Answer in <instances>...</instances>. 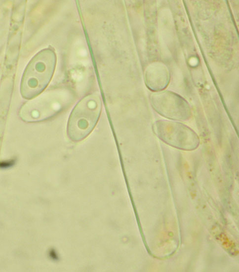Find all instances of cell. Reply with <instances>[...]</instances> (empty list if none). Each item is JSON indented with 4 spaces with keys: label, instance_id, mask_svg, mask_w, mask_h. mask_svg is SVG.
Listing matches in <instances>:
<instances>
[{
    "label": "cell",
    "instance_id": "cell-1",
    "mask_svg": "<svg viewBox=\"0 0 239 272\" xmlns=\"http://www.w3.org/2000/svg\"><path fill=\"white\" fill-rule=\"evenodd\" d=\"M56 64V55L52 48L38 52L30 61L23 73L20 86L22 97L35 98L47 87L53 77Z\"/></svg>",
    "mask_w": 239,
    "mask_h": 272
},
{
    "label": "cell",
    "instance_id": "cell-2",
    "mask_svg": "<svg viewBox=\"0 0 239 272\" xmlns=\"http://www.w3.org/2000/svg\"><path fill=\"white\" fill-rule=\"evenodd\" d=\"M102 108L100 96L96 94L82 98L74 107L68 119L67 133L72 141L85 138L94 129Z\"/></svg>",
    "mask_w": 239,
    "mask_h": 272
},
{
    "label": "cell",
    "instance_id": "cell-3",
    "mask_svg": "<svg viewBox=\"0 0 239 272\" xmlns=\"http://www.w3.org/2000/svg\"><path fill=\"white\" fill-rule=\"evenodd\" d=\"M152 129L159 139L174 148L192 151L199 145L200 139L197 134L179 121L159 120L154 122Z\"/></svg>",
    "mask_w": 239,
    "mask_h": 272
},
{
    "label": "cell",
    "instance_id": "cell-4",
    "mask_svg": "<svg viewBox=\"0 0 239 272\" xmlns=\"http://www.w3.org/2000/svg\"><path fill=\"white\" fill-rule=\"evenodd\" d=\"M150 101L154 110L170 120L185 121L192 116L191 107L181 96L169 91H161L151 94Z\"/></svg>",
    "mask_w": 239,
    "mask_h": 272
},
{
    "label": "cell",
    "instance_id": "cell-5",
    "mask_svg": "<svg viewBox=\"0 0 239 272\" xmlns=\"http://www.w3.org/2000/svg\"><path fill=\"white\" fill-rule=\"evenodd\" d=\"M56 91L50 92L24 104L19 116L24 121L36 122L45 120L56 114L62 107Z\"/></svg>",
    "mask_w": 239,
    "mask_h": 272
},
{
    "label": "cell",
    "instance_id": "cell-6",
    "mask_svg": "<svg viewBox=\"0 0 239 272\" xmlns=\"http://www.w3.org/2000/svg\"><path fill=\"white\" fill-rule=\"evenodd\" d=\"M170 73L167 66L162 62H154L148 65L145 72V82L153 91H163L168 85Z\"/></svg>",
    "mask_w": 239,
    "mask_h": 272
},
{
    "label": "cell",
    "instance_id": "cell-7",
    "mask_svg": "<svg viewBox=\"0 0 239 272\" xmlns=\"http://www.w3.org/2000/svg\"><path fill=\"white\" fill-rule=\"evenodd\" d=\"M53 255V256H52V258H54V259H55L56 258H57V256L56 255V254H55V252L53 251L52 250V251H51V253H50V255Z\"/></svg>",
    "mask_w": 239,
    "mask_h": 272
}]
</instances>
